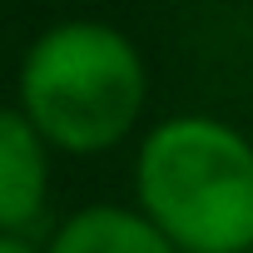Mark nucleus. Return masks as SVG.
<instances>
[{
    "mask_svg": "<svg viewBox=\"0 0 253 253\" xmlns=\"http://www.w3.org/2000/svg\"><path fill=\"white\" fill-rule=\"evenodd\" d=\"M149 70L139 45L104 20H60L20 60V109L50 149L99 154L139 124Z\"/></svg>",
    "mask_w": 253,
    "mask_h": 253,
    "instance_id": "nucleus-2",
    "label": "nucleus"
},
{
    "mask_svg": "<svg viewBox=\"0 0 253 253\" xmlns=\"http://www.w3.org/2000/svg\"><path fill=\"white\" fill-rule=\"evenodd\" d=\"M0 253H40L25 233H0Z\"/></svg>",
    "mask_w": 253,
    "mask_h": 253,
    "instance_id": "nucleus-5",
    "label": "nucleus"
},
{
    "mask_svg": "<svg viewBox=\"0 0 253 253\" xmlns=\"http://www.w3.org/2000/svg\"><path fill=\"white\" fill-rule=\"evenodd\" d=\"M134 199L179 253H253V144L213 114L154 124L134 159Z\"/></svg>",
    "mask_w": 253,
    "mask_h": 253,
    "instance_id": "nucleus-1",
    "label": "nucleus"
},
{
    "mask_svg": "<svg viewBox=\"0 0 253 253\" xmlns=\"http://www.w3.org/2000/svg\"><path fill=\"white\" fill-rule=\"evenodd\" d=\"M45 253H179L139 209H119V204H94L70 213Z\"/></svg>",
    "mask_w": 253,
    "mask_h": 253,
    "instance_id": "nucleus-4",
    "label": "nucleus"
},
{
    "mask_svg": "<svg viewBox=\"0 0 253 253\" xmlns=\"http://www.w3.org/2000/svg\"><path fill=\"white\" fill-rule=\"evenodd\" d=\"M50 199V144L25 109L0 104V233H30Z\"/></svg>",
    "mask_w": 253,
    "mask_h": 253,
    "instance_id": "nucleus-3",
    "label": "nucleus"
}]
</instances>
